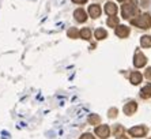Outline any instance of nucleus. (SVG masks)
Listing matches in <instances>:
<instances>
[{
  "instance_id": "f257e3e1",
  "label": "nucleus",
  "mask_w": 151,
  "mask_h": 139,
  "mask_svg": "<svg viewBox=\"0 0 151 139\" xmlns=\"http://www.w3.org/2000/svg\"><path fill=\"white\" fill-rule=\"evenodd\" d=\"M134 25H137L139 28L142 29H147L151 26V17L148 14H143V15H139V19H134L132 21Z\"/></svg>"
},
{
  "instance_id": "f03ea898",
  "label": "nucleus",
  "mask_w": 151,
  "mask_h": 139,
  "mask_svg": "<svg viewBox=\"0 0 151 139\" xmlns=\"http://www.w3.org/2000/svg\"><path fill=\"white\" fill-rule=\"evenodd\" d=\"M136 14H137V8L134 3H128L123 7V17L124 18L134 17V15H136Z\"/></svg>"
},
{
  "instance_id": "7ed1b4c3",
  "label": "nucleus",
  "mask_w": 151,
  "mask_h": 139,
  "mask_svg": "<svg viewBox=\"0 0 151 139\" xmlns=\"http://www.w3.org/2000/svg\"><path fill=\"white\" fill-rule=\"evenodd\" d=\"M95 132H97L101 138H106V136L109 135V127H108V125H101V127H97V128H95Z\"/></svg>"
},
{
  "instance_id": "20e7f679",
  "label": "nucleus",
  "mask_w": 151,
  "mask_h": 139,
  "mask_svg": "<svg viewBox=\"0 0 151 139\" xmlns=\"http://www.w3.org/2000/svg\"><path fill=\"white\" fill-rule=\"evenodd\" d=\"M144 64H146V57H144V55L137 52L136 56H135V67H143Z\"/></svg>"
},
{
  "instance_id": "39448f33",
  "label": "nucleus",
  "mask_w": 151,
  "mask_h": 139,
  "mask_svg": "<svg viewBox=\"0 0 151 139\" xmlns=\"http://www.w3.org/2000/svg\"><path fill=\"white\" fill-rule=\"evenodd\" d=\"M129 134L134 136H144V134H146V130L143 128V127H134V128L129 130Z\"/></svg>"
},
{
  "instance_id": "423d86ee",
  "label": "nucleus",
  "mask_w": 151,
  "mask_h": 139,
  "mask_svg": "<svg viewBox=\"0 0 151 139\" xmlns=\"http://www.w3.org/2000/svg\"><path fill=\"white\" fill-rule=\"evenodd\" d=\"M128 33H129V29L127 28V26H119V28L116 29V34L119 35V37H127L128 35Z\"/></svg>"
},
{
  "instance_id": "0eeeda50",
  "label": "nucleus",
  "mask_w": 151,
  "mask_h": 139,
  "mask_svg": "<svg viewBox=\"0 0 151 139\" xmlns=\"http://www.w3.org/2000/svg\"><path fill=\"white\" fill-rule=\"evenodd\" d=\"M75 19H76L78 22H84L86 21V12H84L82 8H79V10L75 11Z\"/></svg>"
},
{
  "instance_id": "6e6552de",
  "label": "nucleus",
  "mask_w": 151,
  "mask_h": 139,
  "mask_svg": "<svg viewBox=\"0 0 151 139\" xmlns=\"http://www.w3.org/2000/svg\"><path fill=\"white\" fill-rule=\"evenodd\" d=\"M105 10H106V12H108V15H110V17H113V15L116 14L117 7H116V4H113V3H106V6H105Z\"/></svg>"
},
{
  "instance_id": "1a4fd4ad",
  "label": "nucleus",
  "mask_w": 151,
  "mask_h": 139,
  "mask_svg": "<svg viewBox=\"0 0 151 139\" xmlns=\"http://www.w3.org/2000/svg\"><path fill=\"white\" fill-rule=\"evenodd\" d=\"M88 12H90V15H91L93 18H98L99 14H101V8H99L98 6H90Z\"/></svg>"
},
{
  "instance_id": "9d476101",
  "label": "nucleus",
  "mask_w": 151,
  "mask_h": 139,
  "mask_svg": "<svg viewBox=\"0 0 151 139\" xmlns=\"http://www.w3.org/2000/svg\"><path fill=\"white\" fill-rule=\"evenodd\" d=\"M140 44L143 48H151V37L150 35H143L140 40Z\"/></svg>"
},
{
  "instance_id": "9b49d317",
  "label": "nucleus",
  "mask_w": 151,
  "mask_h": 139,
  "mask_svg": "<svg viewBox=\"0 0 151 139\" xmlns=\"http://www.w3.org/2000/svg\"><path fill=\"white\" fill-rule=\"evenodd\" d=\"M124 111H125L127 115H131V113H134V112L136 111V104H135V102H129L128 105H125Z\"/></svg>"
},
{
  "instance_id": "f8f14e48",
  "label": "nucleus",
  "mask_w": 151,
  "mask_h": 139,
  "mask_svg": "<svg viewBox=\"0 0 151 139\" xmlns=\"http://www.w3.org/2000/svg\"><path fill=\"white\" fill-rule=\"evenodd\" d=\"M131 80H132V83H134V85L139 83V82L142 80L140 72H132V74H131Z\"/></svg>"
},
{
  "instance_id": "ddd939ff",
  "label": "nucleus",
  "mask_w": 151,
  "mask_h": 139,
  "mask_svg": "<svg viewBox=\"0 0 151 139\" xmlns=\"http://www.w3.org/2000/svg\"><path fill=\"white\" fill-rule=\"evenodd\" d=\"M142 97H144V98H147V97H150L151 96V85H147L146 87H143V90H142Z\"/></svg>"
},
{
  "instance_id": "4468645a",
  "label": "nucleus",
  "mask_w": 151,
  "mask_h": 139,
  "mask_svg": "<svg viewBox=\"0 0 151 139\" xmlns=\"http://www.w3.org/2000/svg\"><path fill=\"white\" fill-rule=\"evenodd\" d=\"M95 37H97L98 40L105 38V37H106V31L104 30V29H98V30H95Z\"/></svg>"
},
{
  "instance_id": "2eb2a0df",
  "label": "nucleus",
  "mask_w": 151,
  "mask_h": 139,
  "mask_svg": "<svg viewBox=\"0 0 151 139\" xmlns=\"http://www.w3.org/2000/svg\"><path fill=\"white\" fill-rule=\"evenodd\" d=\"M117 18L114 17V15H113L112 18H110V19H108V25H109V26H119V25H117Z\"/></svg>"
},
{
  "instance_id": "dca6fc26",
  "label": "nucleus",
  "mask_w": 151,
  "mask_h": 139,
  "mask_svg": "<svg viewBox=\"0 0 151 139\" xmlns=\"http://www.w3.org/2000/svg\"><path fill=\"white\" fill-rule=\"evenodd\" d=\"M81 35H82V37H83L84 40L90 38V30H88V29H83V30L81 31Z\"/></svg>"
},
{
  "instance_id": "f3484780",
  "label": "nucleus",
  "mask_w": 151,
  "mask_h": 139,
  "mask_svg": "<svg viewBox=\"0 0 151 139\" xmlns=\"http://www.w3.org/2000/svg\"><path fill=\"white\" fill-rule=\"evenodd\" d=\"M88 120H90V123H98L99 122V117H98V116H95V115H93V116H90V119H88Z\"/></svg>"
},
{
  "instance_id": "a211bd4d",
  "label": "nucleus",
  "mask_w": 151,
  "mask_h": 139,
  "mask_svg": "<svg viewBox=\"0 0 151 139\" xmlns=\"http://www.w3.org/2000/svg\"><path fill=\"white\" fill-rule=\"evenodd\" d=\"M68 34H70L72 38H75V37H76V34H78V31L75 30V29H71V30L68 31Z\"/></svg>"
},
{
  "instance_id": "6ab92c4d",
  "label": "nucleus",
  "mask_w": 151,
  "mask_h": 139,
  "mask_svg": "<svg viewBox=\"0 0 151 139\" xmlns=\"http://www.w3.org/2000/svg\"><path fill=\"white\" fill-rule=\"evenodd\" d=\"M81 139H94V136H93V135H90V134H84V135L82 136Z\"/></svg>"
},
{
  "instance_id": "aec40b11",
  "label": "nucleus",
  "mask_w": 151,
  "mask_h": 139,
  "mask_svg": "<svg viewBox=\"0 0 151 139\" xmlns=\"http://www.w3.org/2000/svg\"><path fill=\"white\" fill-rule=\"evenodd\" d=\"M146 75H147V78L150 79V78H151V68H148V70H147V74H146Z\"/></svg>"
},
{
  "instance_id": "412c9836",
  "label": "nucleus",
  "mask_w": 151,
  "mask_h": 139,
  "mask_svg": "<svg viewBox=\"0 0 151 139\" xmlns=\"http://www.w3.org/2000/svg\"><path fill=\"white\" fill-rule=\"evenodd\" d=\"M75 3H86V0H72Z\"/></svg>"
},
{
  "instance_id": "4be33fe9",
  "label": "nucleus",
  "mask_w": 151,
  "mask_h": 139,
  "mask_svg": "<svg viewBox=\"0 0 151 139\" xmlns=\"http://www.w3.org/2000/svg\"><path fill=\"white\" fill-rule=\"evenodd\" d=\"M117 139H127V138H125V136H119Z\"/></svg>"
},
{
  "instance_id": "5701e85b",
  "label": "nucleus",
  "mask_w": 151,
  "mask_h": 139,
  "mask_svg": "<svg viewBox=\"0 0 151 139\" xmlns=\"http://www.w3.org/2000/svg\"><path fill=\"white\" fill-rule=\"evenodd\" d=\"M119 1H124V0H119Z\"/></svg>"
}]
</instances>
